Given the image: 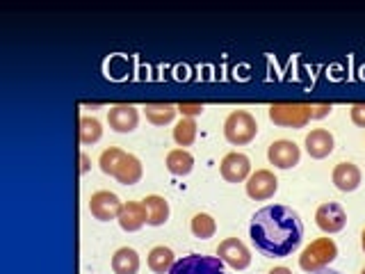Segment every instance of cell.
<instances>
[{"instance_id": "cell-9", "label": "cell", "mask_w": 365, "mask_h": 274, "mask_svg": "<svg viewBox=\"0 0 365 274\" xmlns=\"http://www.w3.org/2000/svg\"><path fill=\"white\" fill-rule=\"evenodd\" d=\"M315 224L322 228L324 233H338L347 224V213L340 203L327 201L315 210Z\"/></svg>"}, {"instance_id": "cell-29", "label": "cell", "mask_w": 365, "mask_h": 274, "mask_svg": "<svg viewBox=\"0 0 365 274\" xmlns=\"http://www.w3.org/2000/svg\"><path fill=\"white\" fill-rule=\"evenodd\" d=\"M87 171H89V156L80 153V174H87Z\"/></svg>"}, {"instance_id": "cell-33", "label": "cell", "mask_w": 365, "mask_h": 274, "mask_svg": "<svg viewBox=\"0 0 365 274\" xmlns=\"http://www.w3.org/2000/svg\"><path fill=\"white\" fill-rule=\"evenodd\" d=\"M361 274H365V268H363V270H361Z\"/></svg>"}, {"instance_id": "cell-18", "label": "cell", "mask_w": 365, "mask_h": 274, "mask_svg": "<svg viewBox=\"0 0 365 274\" xmlns=\"http://www.w3.org/2000/svg\"><path fill=\"white\" fill-rule=\"evenodd\" d=\"M142 203L146 206V215H148L146 224L160 226L169 220V203L165 197H160V194H148V197H144Z\"/></svg>"}, {"instance_id": "cell-2", "label": "cell", "mask_w": 365, "mask_h": 274, "mask_svg": "<svg viewBox=\"0 0 365 274\" xmlns=\"http://www.w3.org/2000/svg\"><path fill=\"white\" fill-rule=\"evenodd\" d=\"M338 256V245L331 238H317L308 245L299 256V268L308 274H315L319 270L329 268Z\"/></svg>"}, {"instance_id": "cell-31", "label": "cell", "mask_w": 365, "mask_h": 274, "mask_svg": "<svg viewBox=\"0 0 365 274\" xmlns=\"http://www.w3.org/2000/svg\"><path fill=\"white\" fill-rule=\"evenodd\" d=\"M315 274H342V272H338V270H331V268H324V270H319V272H315Z\"/></svg>"}, {"instance_id": "cell-24", "label": "cell", "mask_w": 365, "mask_h": 274, "mask_svg": "<svg viewBox=\"0 0 365 274\" xmlns=\"http://www.w3.org/2000/svg\"><path fill=\"white\" fill-rule=\"evenodd\" d=\"M197 121L190 117H182L176 126H174V142L178 146H190L194 140H197Z\"/></svg>"}, {"instance_id": "cell-10", "label": "cell", "mask_w": 365, "mask_h": 274, "mask_svg": "<svg viewBox=\"0 0 365 274\" xmlns=\"http://www.w3.org/2000/svg\"><path fill=\"white\" fill-rule=\"evenodd\" d=\"M267 158L274 167L279 169H290L294 165H299V158H302V148L297 142L292 140H277L272 142L267 148Z\"/></svg>"}, {"instance_id": "cell-3", "label": "cell", "mask_w": 365, "mask_h": 274, "mask_svg": "<svg viewBox=\"0 0 365 274\" xmlns=\"http://www.w3.org/2000/svg\"><path fill=\"white\" fill-rule=\"evenodd\" d=\"M258 135V121L247 110H233L224 121V137L235 146L249 144Z\"/></svg>"}, {"instance_id": "cell-25", "label": "cell", "mask_w": 365, "mask_h": 274, "mask_svg": "<svg viewBox=\"0 0 365 274\" xmlns=\"http://www.w3.org/2000/svg\"><path fill=\"white\" fill-rule=\"evenodd\" d=\"M125 156V151L123 148H119V146H110V148H106V151L101 153V158H98V165H101V171L103 174H110V176H114V171H117V167H119V163H121V158Z\"/></svg>"}, {"instance_id": "cell-15", "label": "cell", "mask_w": 365, "mask_h": 274, "mask_svg": "<svg viewBox=\"0 0 365 274\" xmlns=\"http://www.w3.org/2000/svg\"><path fill=\"white\" fill-rule=\"evenodd\" d=\"M334 186L340 192H354L361 186V169L354 165V163H338L334 169Z\"/></svg>"}, {"instance_id": "cell-21", "label": "cell", "mask_w": 365, "mask_h": 274, "mask_svg": "<svg viewBox=\"0 0 365 274\" xmlns=\"http://www.w3.org/2000/svg\"><path fill=\"white\" fill-rule=\"evenodd\" d=\"M146 263L155 274H169V270L176 263V258H174V251H171L169 247L158 245V247H153L151 251H148Z\"/></svg>"}, {"instance_id": "cell-30", "label": "cell", "mask_w": 365, "mask_h": 274, "mask_svg": "<svg viewBox=\"0 0 365 274\" xmlns=\"http://www.w3.org/2000/svg\"><path fill=\"white\" fill-rule=\"evenodd\" d=\"M267 274H292V270H288V268H283V265H279V268H272Z\"/></svg>"}, {"instance_id": "cell-13", "label": "cell", "mask_w": 365, "mask_h": 274, "mask_svg": "<svg viewBox=\"0 0 365 274\" xmlns=\"http://www.w3.org/2000/svg\"><path fill=\"white\" fill-rule=\"evenodd\" d=\"M119 226L123 228V231H140V228L146 224L148 215H146V206L142 201H125L121 206V213H119Z\"/></svg>"}, {"instance_id": "cell-23", "label": "cell", "mask_w": 365, "mask_h": 274, "mask_svg": "<svg viewBox=\"0 0 365 274\" xmlns=\"http://www.w3.org/2000/svg\"><path fill=\"white\" fill-rule=\"evenodd\" d=\"M80 144H96L103 137V126L96 117H83L80 119Z\"/></svg>"}, {"instance_id": "cell-16", "label": "cell", "mask_w": 365, "mask_h": 274, "mask_svg": "<svg viewBox=\"0 0 365 274\" xmlns=\"http://www.w3.org/2000/svg\"><path fill=\"white\" fill-rule=\"evenodd\" d=\"M142 174H144V169H142L140 158L133 153H125L121 158L117 171H114V178H117L121 186H135V183H140Z\"/></svg>"}, {"instance_id": "cell-32", "label": "cell", "mask_w": 365, "mask_h": 274, "mask_svg": "<svg viewBox=\"0 0 365 274\" xmlns=\"http://www.w3.org/2000/svg\"><path fill=\"white\" fill-rule=\"evenodd\" d=\"M361 245H363V251H365V228H363V233H361Z\"/></svg>"}, {"instance_id": "cell-12", "label": "cell", "mask_w": 365, "mask_h": 274, "mask_svg": "<svg viewBox=\"0 0 365 274\" xmlns=\"http://www.w3.org/2000/svg\"><path fill=\"white\" fill-rule=\"evenodd\" d=\"M108 121H110V128H114L117 133H130L137 128L140 112H137V108L130 106V103H119V106L110 108Z\"/></svg>"}, {"instance_id": "cell-5", "label": "cell", "mask_w": 365, "mask_h": 274, "mask_svg": "<svg viewBox=\"0 0 365 274\" xmlns=\"http://www.w3.org/2000/svg\"><path fill=\"white\" fill-rule=\"evenodd\" d=\"M169 274H226L224 260L220 256L187 254L171 265Z\"/></svg>"}, {"instance_id": "cell-27", "label": "cell", "mask_w": 365, "mask_h": 274, "mask_svg": "<svg viewBox=\"0 0 365 274\" xmlns=\"http://www.w3.org/2000/svg\"><path fill=\"white\" fill-rule=\"evenodd\" d=\"M349 114H351L354 123L361 126V128H365V103H356V106H351Z\"/></svg>"}, {"instance_id": "cell-17", "label": "cell", "mask_w": 365, "mask_h": 274, "mask_svg": "<svg viewBox=\"0 0 365 274\" xmlns=\"http://www.w3.org/2000/svg\"><path fill=\"white\" fill-rule=\"evenodd\" d=\"M114 274H137L140 270V254L133 247H119L112 256Z\"/></svg>"}, {"instance_id": "cell-6", "label": "cell", "mask_w": 365, "mask_h": 274, "mask_svg": "<svg viewBox=\"0 0 365 274\" xmlns=\"http://www.w3.org/2000/svg\"><path fill=\"white\" fill-rule=\"evenodd\" d=\"M121 206H123V201L110 190H98L89 197V213L101 222L117 220L121 213Z\"/></svg>"}, {"instance_id": "cell-7", "label": "cell", "mask_w": 365, "mask_h": 274, "mask_svg": "<svg viewBox=\"0 0 365 274\" xmlns=\"http://www.w3.org/2000/svg\"><path fill=\"white\" fill-rule=\"evenodd\" d=\"M217 256L233 270H247L251 265V251L242 240H237V238L222 240L220 247H217Z\"/></svg>"}, {"instance_id": "cell-1", "label": "cell", "mask_w": 365, "mask_h": 274, "mask_svg": "<svg viewBox=\"0 0 365 274\" xmlns=\"http://www.w3.org/2000/svg\"><path fill=\"white\" fill-rule=\"evenodd\" d=\"M249 235L262 256L283 258L302 245L304 224L290 206L269 203L251 217Z\"/></svg>"}, {"instance_id": "cell-8", "label": "cell", "mask_w": 365, "mask_h": 274, "mask_svg": "<svg viewBox=\"0 0 365 274\" xmlns=\"http://www.w3.org/2000/svg\"><path fill=\"white\" fill-rule=\"evenodd\" d=\"M279 190V178L274 176L269 169H256L254 174L247 178V194L256 201L272 199Z\"/></svg>"}, {"instance_id": "cell-28", "label": "cell", "mask_w": 365, "mask_h": 274, "mask_svg": "<svg viewBox=\"0 0 365 274\" xmlns=\"http://www.w3.org/2000/svg\"><path fill=\"white\" fill-rule=\"evenodd\" d=\"M329 112H331V106H317V108H313V119H322Z\"/></svg>"}, {"instance_id": "cell-22", "label": "cell", "mask_w": 365, "mask_h": 274, "mask_svg": "<svg viewBox=\"0 0 365 274\" xmlns=\"http://www.w3.org/2000/svg\"><path fill=\"white\" fill-rule=\"evenodd\" d=\"M190 228H192V233L197 235L199 240H208L217 231V222H215V217L208 215V213H197V215L192 217Z\"/></svg>"}, {"instance_id": "cell-11", "label": "cell", "mask_w": 365, "mask_h": 274, "mask_svg": "<svg viewBox=\"0 0 365 274\" xmlns=\"http://www.w3.org/2000/svg\"><path fill=\"white\" fill-rule=\"evenodd\" d=\"M220 171L224 181L228 183H242L251 176V160L249 156L240 153V151H231L222 158V165H220Z\"/></svg>"}, {"instance_id": "cell-4", "label": "cell", "mask_w": 365, "mask_h": 274, "mask_svg": "<svg viewBox=\"0 0 365 274\" xmlns=\"http://www.w3.org/2000/svg\"><path fill=\"white\" fill-rule=\"evenodd\" d=\"M269 119L283 128H304L313 119V106L308 103H272Z\"/></svg>"}, {"instance_id": "cell-19", "label": "cell", "mask_w": 365, "mask_h": 274, "mask_svg": "<svg viewBox=\"0 0 365 274\" xmlns=\"http://www.w3.org/2000/svg\"><path fill=\"white\" fill-rule=\"evenodd\" d=\"M165 165H167V169L171 171V174L185 176L194 169V156L190 151H185V148H171V151L167 153Z\"/></svg>"}, {"instance_id": "cell-14", "label": "cell", "mask_w": 365, "mask_h": 274, "mask_svg": "<svg viewBox=\"0 0 365 274\" xmlns=\"http://www.w3.org/2000/svg\"><path fill=\"white\" fill-rule=\"evenodd\" d=\"M304 144H306L308 156L322 160V158H327L331 151H334V135H331L327 128H313L311 133L306 135Z\"/></svg>"}, {"instance_id": "cell-26", "label": "cell", "mask_w": 365, "mask_h": 274, "mask_svg": "<svg viewBox=\"0 0 365 274\" xmlns=\"http://www.w3.org/2000/svg\"><path fill=\"white\" fill-rule=\"evenodd\" d=\"M178 112L182 117H197V114L203 112V103H178Z\"/></svg>"}, {"instance_id": "cell-20", "label": "cell", "mask_w": 365, "mask_h": 274, "mask_svg": "<svg viewBox=\"0 0 365 274\" xmlns=\"http://www.w3.org/2000/svg\"><path fill=\"white\" fill-rule=\"evenodd\" d=\"M178 112V106L174 103H146L144 106V114L146 119L151 121L153 126H165V123H171Z\"/></svg>"}]
</instances>
